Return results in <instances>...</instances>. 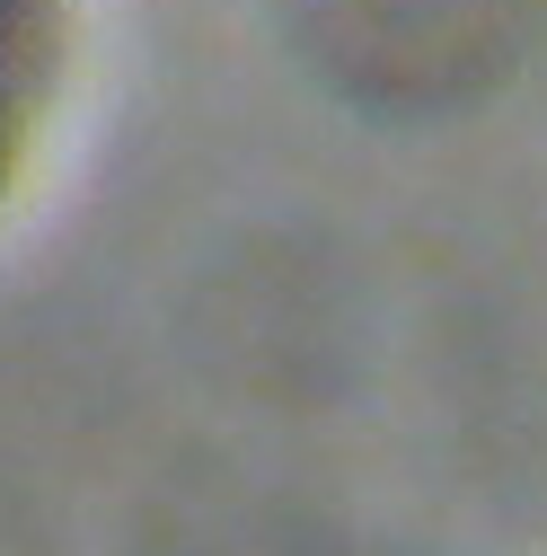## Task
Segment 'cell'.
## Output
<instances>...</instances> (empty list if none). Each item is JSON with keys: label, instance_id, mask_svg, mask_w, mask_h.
I'll return each mask as SVG.
<instances>
[{"label": "cell", "instance_id": "cell-1", "mask_svg": "<svg viewBox=\"0 0 547 556\" xmlns=\"http://www.w3.org/2000/svg\"><path fill=\"white\" fill-rule=\"evenodd\" d=\"M62 62V0H0V186L18 177Z\"/></svg>", "mask_w": 547, "mask_h": 556}]
</instances>
